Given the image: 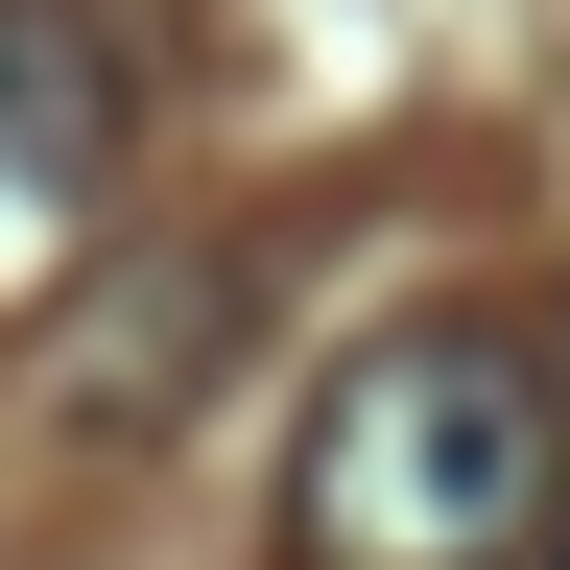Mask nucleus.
Returning <instances> with one entry per match:
<instances>
[{
  "instance_id": "nucleus-1",
  "label": "nucleus",
  "mask_w": 570,
  "mask_h": 570,
  "mask_svg": "<svg viewBox=\"0 0 570 570\" xmlns=\"http://www.w3.org/2000/svg\"><path fill=\"white\" fill-rule=\"evenodd\" d=\"M547 523H570V381L499 309H404L309 381L285 570H523Z\"/></svg>"
},
{
  "instance_id": "nucleus-2",
  "label": "nucleus",
  "mask_w": 570,
  "mask_h": 570,
  "mask_svg": "<svg viewBox=\"0 0 570 570\" xmlns=\"http://www.w3.org/2000/svg\"><path fill=\"white\" fill-rule=\"evenodd\" d=\"M119 48L71 24V0H0V285H24L48 238H96L119 214Z\"/></svg>"
},
{
  "instance_id": "nucleus-3",
  "label": "nucleus",
  "mask_w": 570,
  "mask_h": 570,
  "mask_svg": "<svg viewBox=\"0 0 570 570\" xmlns=\"http://www.w3.org/2000/svg\"><path fill=\"white\" fill-rule=\"evenodd\" d=\"M96 333H119V356H71V404H96V428H167L214 356H238V262H214V238H190V262H119Z\"/></svg>"
}]
</instances>
